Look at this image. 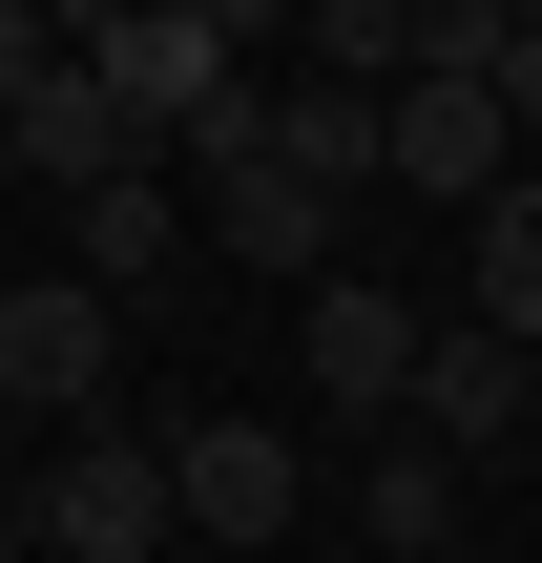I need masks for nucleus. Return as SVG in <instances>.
Wrapping results in <instances>:
<instances>
[{
	"label": "nucleus",
	"mask_w": 542,
	"mask_h": 563,
	"mask_svg": "<svg viewBox=\"0 0 542 563\" xmlns=\"http://www.w3.org/2000/svg\"><path fill=\"white\" fill-rule=\"evenodd\" d=\"M63 63L125 104V146H188V125H230V104H251V42H230L209 0H125V21H63Z\"/></svg>",
	"instance_id": "nucleus-1"
},
{
	"label": "nucleus",
	"mask_w": 542,
	"mask_h": 563,
	"mask_svg": "<svg viewBox=\"0 0 542 563\" xmlns=\"http://www.w3.org/2000/svg\"><path fill=\"white\" fill-rule=\"evenodd\" d=\"M21 543L42 563H167L188 543V522H167V439H104V418H84V439L21 481Z\"/></svg>",
	"instance_id": "nucleus-2"
},
{
	"label": "nucleus",
	"mask_w": 542,
	"mask_h": 563,
	"mask_svg": "<svg viewBox=\"0 0 542 563\" xmlns=\"http://www.w3.org/2000/svg\"><path fill=\"white\" fill-rule=\"evenodd\" d=\"M104 355H125V313H104L84 272H0V397H21V439H42V418L84 439V418H104Z\"/></svg>",
	"instance_id": "nucleus-3"
},
{
	"label": "nucleus",
	"mask_w": 542,
	"mask_h": 563,
	"mask_svg": "<svg viewBox=\"0 0 542 563\" xmlns=\"http://www.w3.org/2000/svg\"><path fill=\"white\" fill-rule=\"evenodd\" d=\"M292 501H313V460H292L272 418H188V439H167V522H188V543L272 563V543H292Z\"/></svg>",
	"instance_id": "nucleus-4"
},
{
	"label": "nucleus",
	"mask_w": 542,
	"mask_h": 563,
	"mask_svg": "<svg viewBox=\"0 0 542 563\" xmlns=\"http://www.w3.org/2000/svg\"><path fill=\"white\" fill-rule=\"evenodd\" d=\"M376 167L439 188V209H501V188H522V125H501V84H397V104H376Z\"/></svg>",
	"instance_id": "nucleus-5"
},
{
	"label": "nucleus",
	"mask_w": 542,
	"mask_h": 563,
	"mask_svg": "<svg viewBox=\"0 0 542 563\" xmlns=\"http://www.w3.org/2000/svg\"><path fill=\"white\" fill-rule=\"evenodd\" d=\"M292 355H313V397H355V418L397 439V397H418V313H397L376 272H313V313H292Z\"/></svg>",
	"instance_id": "nucleus-6"
},
{
	"label": "nucleus",
	"mask_w": 542,
	"mask_h": 563,
	"mask_svg": "<svg viewBox=\"0 0 542 563\" xmlns=\"http://www.w3.org/2000/svg\"><path fill=\"white\" fill-rule=\"evenodd\" d=\"M542 397V355H501V334H418V397H397V439H439V460H501Z\"/></svg>",
	"instance_id": "nucleus-7"
},
{
	"label": "nucleus",
	"mask_w": 542,
	"mask_h": 563,
	"mask_svg": "<svg viewBox=\"0 0 542 563\" xmlns=\"http://www.w3.org/2000/svg\"><path fill=\"white\" fill-rule=\"evenodd\" d=\"M0 146H21V188H63V209H84V188H125V167H146V146H125V104H104V84H84V63H42V84H21V104H0Z\"/></svg>",
	"instance_id": "nucleus-8"
},
{
	"label": "nucleus",
	"mask_w": 542,
	"mask_h": 563,
	"mask_svg": "<svg viewBox=\"0 0 542 563\" xmlns=\"http://www.w3.org/2000/svg\"><path fill=\"white\" fill-rule=\"evenodd\" d=\"M63 251H84V292L125 313V292H167V272H188V188H167V167H125V188H84V209H63Z\"/></svg>",
	"instance_id": "nucleus-9"
},
{
	"label": "nucleus",
	"mask_w": 542,
	"mask_h": 563,
	"mask_svg": "<svg viewBox=\"0 0 542 563\" xmlns=\"http://www.w3.org/2000/svg\"><path fill=\"white\" fill-rule=\"evenodd\" d=\"M209 230H230V272H292V292L334 272V188H292L272 146H251V167H209ZM209 230H188V251H209Z\"/></svg>",
	"instance_id": "nucleus-10"
},
{
	"label": "nucleus",
	"mask_w": 542,
	"mask_h": 563,
	"mask_svg": "<svg viewBox=\"0 0 542 563\" xmlns=\"http://www.w3.org/2000/svg\"><path fill=\"white\" fill-rule=\"evenodd\" d=\"M272 167L355 209V188H376V84H313V63H292V84H272Z\"/></svg>",
	"instance_id": "nucleus-11"
},
{
	"label": "nucleus",
	"mask_w": 542,
	"mask_h": 563,
	"mask_svg": "<svg viewBox=\"0 0 542 563\" xmlns=\"http://www.w3.org/2000/svg\"><path fill=\"white\" fill-rule=\"evenodd\" d=\"M355 522H376V563H439L460 543V460H439V439H376V460H355Z\"/></svg>",
	"instance_id": "nucleus-12"
},
{
	"label": "nucleus",
	"mask_w": 542,
	"mask_h": 563,
	"mask_svg": "<svg viewBox=\"0 0 542 563\" xmlns=\"http://www.w3.org/2000/svg\"><path fill=\"white\" fill-rule=\"evenodd\" d=\"M460 334H501V355H542V167L501 188V209H480V313H460Z\"/></svg>",
	"instance_id": "nucleus-13"
},
{
	"label": "nucleus",
	"mask_w": 542,
	"mask_h": 563,
	"mask_svg": "<svg viewBox=\"0 0 542 563\" xmlns=\"http://www.w3.org/2000/svg\"><path fill=\"white\" fill-rule=\"evenodd\" d=\"M501 125H522V167H542V0H501Z\"/></svg>",
	"instance_id": "nucleus-14"
},
{
	"label": "nucleus",
	"mask_w": 542,
	"mask_h": 563,
	"mask_svg": "<svg viewBox=\"0 0 542 563\" xmlns=\"http://www.w3.org/2000/svg\"><path fill=\"white\" fill-rule=\"evenodd\" d=\"M42 63H63V21H42V0H0V104H21Z\"/></svg>",
	"instance_id": "nucleus-15"
},
{
	"label": "nucleus",
	"mask_w": 542,
	"mask_h": 563,
	"mask_svg": "<svg viewBox=\"0 0 542 563\" xmlns=\"http://www.w3.org/2000/svg\"><path fill=\"white\" fill-rule=\"evenodd\" d=\"M0 501H21V397H0Z\"/></svg>",
	"instance_id": "nucleus-16"
},
{
	"label": "nucleus",
	"mask_w": 542,
	"mask_h": 563,
	"mask_svg": "<svg viewBox=\"0 0 542 563\" xmlns=\"http://www.w3.org/2000/svg\"><path fill=\"white\" fill-rule=\"evenodd\" d=\"M0 563H42V543H21V501H0Z\"/></svg>",
	"instance_id": "nucleus-17"
},
{
	"label": "nucleus",
	"mask_w": 542,
	"mask_h": 563,
	"mask_svg": "<svg viewBox=\"0 0 542 563\" xmlns=\"http://www.w3.org/2000/svg\"><path fill=\"white\" fill-rule=\"evenodd\" d=\"M0 188H21V146H0Z\"/></svg>",
	"instance_id": "nucleus-18"
},
{
	"label": "nucleus",
	"mask_w": 542,
	"mask_h": 563,
	"mask_svg": "<svg viewBox=\"0 0 542 563\" xmlns=\"http://www.w3.org/2000/svg\"><path fill=\"white\" fill-rule=\"evenodd\" d=\"M522 563H542V543H522Z\"/></svg>",
	"instance_id": "nucleus-19"
}]
</instances>
